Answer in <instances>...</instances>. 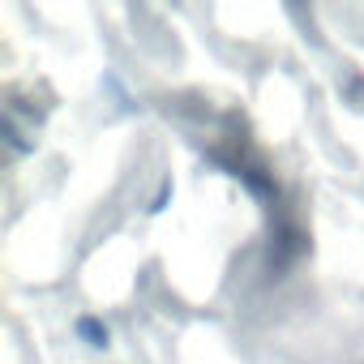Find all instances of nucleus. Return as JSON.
Here are the masks:
<instances>
[{"instance_id":"f257e3e1","label":"nucleus","mask_w":364,"mask_h":364,"mask_svg":"<svg viewBox=\"0 0 364 364\" xmlns=\"http://www.w3.org/2000/svg\"><path fill=\"white\" fill-rule=\"evenodd\" d=\"M77 334H82L90 347H107V326L95 321V317H82V321H77Z\"/></svg>"}]
</instances>
